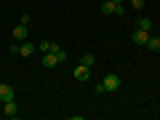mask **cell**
Listing matches in <instances>:
<instances>
[{"label": "cell", "mask_w": 160, "mask_h": 120, "mask_svg": "<svg viewBox=\"0 0 160 120\" xmlns=\"http://www.w3.org/2000/svg\"><path fill=\"white\" fill-rule=\"evenodd\" d=\"M144 48H147V51H158V48H160V35H155V38H149L147 43H144Z\"/></svg>", "instance_id": "9c48e42d"}, {"label": "cell", "mask_w": 160, "mask_h": 120, "mask_svg": "<svg viewBox=\"0 0 160 120\" xmlns=\"http://www.w3.org/2000/svg\"><path fill=\"white\" fill-rule=\"evenodd\" d=\"M131 6L133 8H144V0H131Z\"/></svg>", "instance_id": "9a60e30c"}, {"label": "cell", "mask_w": 160, "mask_h": 120, "mask_svg": "<svg viewBox=\"0 0 160 120\" xmlns=\"http://www.w3.org/2000/svg\"><path fill=\"white\" fill-rule=\"evenodd\" d=\"M72 75H75V80H80V83H83V80L91 78V67H86V64H78V67L72 69Z\"/></svg>", "instance_id": "3957f363"}, {"label": "cell", "mask_w": 160, "mask_h": 120, "mask_svg": "<svg viewBox=\"0 0 160 120\" xmlns=\"http://www.w3.org/2000/svg\"><path fill=\"white\" fill-rule=\"evenodd\" d=\"M3 112H6V118H16V99L13 102H3Z\"/></svg>", "instance_id": "ba28073f"}, {"label": "cell", "mask_w": 160, "mask_h": 120, "mask_svg": "<svg viewBox=\"0 0 160 120\" xmlns=\"http://www.w3.org/2000/svg\"><path fill=\"white\" fill-rule=\"evenodd\" d=\"M112 16H126V8H123V3H118V6H115V13Z\"/></svg>", "instance_id": "5bb4252c"}, {"label": "cell", "mask_w": 160, "mask_h": 120, "mask_svg": "<svg viewBox=\"0 0 160 120\" xmlns=\"http://www.w3.org/2000/svg\"><path fill=\"white\" fill-rule=\"evenodd\" d=\"M27 35H29L27 24H19V27H13V40H16V43H22V40H27Z\"/></svg>", "instance_id": "277c9868"}, {"label": "cell", "mask_w": 160, "mask_h": 120, "mask_svg": "<svg viewBox=\"0 0 160 120\" xmlns=\"http://www.w3.org/2000/svg\"><path fill=\"white\" fill-rule=\"evenodd\" d=\"M56 64H62V62H59V56H56L53 51L43 53V67H56Z\"/></svg>", "instance_id": "8992f818"}, {"label": "cell", "mask_w": 160, "mask_h": 120, "mask_svg": "<svg viewBox=\"0 0 160 120\" xmlns=\"http://www.w3.org/2000/svg\"><path fill=\"white\" fill-rule=\"evenodd\" d=\"M13 99H16L13 86H8V83H0V102H13Z\"/></svg>", "instance_id": "7a4b0ae2"}, {"label": "cell", "mask_w": 160, "mask_h": 120, "mask_svg": "<svg viewBox=\"0 0 160 120\" xmlns=\"http://www.w3.org/2000/svg\"><path fill=\"white\" fill-rule=\"evenodd\" d=\"M112 3H123V0H112Z\"/></svg>", "instance_id": "2e32d148"}, {"label": "cell", "mask_w": 160, "mask_h": 120, "mask_svg": "<svg viewBox=\"0 0 160 120\" xmlns=\"http://www.w3.org/2000/svg\"><path fill=\"white\" fill-rule=\"evenodd\" d=\"M115 6H118V3H112V0L102 3V13H104V16H112V13H115Z\"/></svg>", "instance_id": "30bf717a"}, {"label": "cell", "mask_w": 160, "mask_h": 120, "mask_svg": "<svg viewBox=\"0 0 160 120\" xmlns=\"http://www.w3.org/2000/svg\"><path fill=\"white\" fill-rule=\"evenodd\" d=\"M158 53H160V48H158Z\"/></svg>", "instance_id": "e0dca14e"}, {"label": "cell", "mask_w": 160, "mask_h": 120, "mask_svg": "<svg viewBox=\"0 0 160 120\" xmlns=\"http://www.w3.org/2000/svg\"><path fill=\"white\" fill-rule=\"evenodd\" d=\"M83 64H86V67H93V64H96V56H93L91 51H88V53H83Z\"/></svg>", "instance_id": "7c38bea8"}, {"label": "cell", "mask_w": 160, "mask_h": 120, "mask_svg": "<svg viewBox=\"0 0 160 120\" xmlns=\"http://www.w3.org/2000/svg\"><path fill=\"white\" fill-rule=\"evenodd\" d=\"M136 27H139V29H147V32H149V29H152V19H149V16L139 19V24H136Z\"/></svg>", "instance_id": "8fae6325"}, {"label": "cell", "mask_w": 160, "mask_h": 120, "mask_svg": "<svg viewBox=\"0 0 160 120\" xmlns=\"http://www.w3.org/2000/svg\"><path fill=\"white\" fill-rule=\"evenodd\" d=\"M147 40H149V32H147V29H136V32H133V43H136V46H144Z\"/></svg>", "instance_id": "52a82bcc"}, {"label": "cell", "mask_w": 160, "mask_h": 120, "mask_svg": "<svg viewBox=\"0 0 160 120\" xmlns=\"http://www.w3.org/2000/svg\"><path fill=\"white\" fill-rule=\"evenodd\" d=\"M102 83H104V91H118V88H120V78L115 72H107Z\"/></svg>", "instance_id": "6da1fadb"}, {"label": "cell", "mask_w": 160, "mask_h": 120, "mask_svg": "<svg viewBox=\"0 0 160 120\" xmlns=\"http://www.w3.org/2000/svg\"><path fill=\"white\" fill-rule=\"evenodd\" d=\"M35 48H38L35 43H29V40H22V43H19V56H29Z\"/></svg>", "instance_id": "5b68a950"}, {"label": "cell", "mask_w": 160, "mask_h": 120, "mask_svg": "<svg viewBox=\"0 0 160 120\" xmlns=\"http://www.w3.org/2000/svg\"><path fill=\"white\" fill-rule=\"evenodd\" d=\"M38 51L40 53H48V51H51V43H48V40H40V43H38Z\"/></svg>", "instance_id": "4fadbf2b"}]
</instances>
